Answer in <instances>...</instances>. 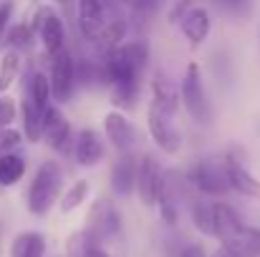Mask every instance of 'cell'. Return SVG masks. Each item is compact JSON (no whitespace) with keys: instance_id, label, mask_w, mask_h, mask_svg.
I'll use <instances>...</instances> for the list:
<instances>
[{"instance_id":"11","label":"cell","mask_w":260,"mask_h":257,"mask_svg":"<svg viewBox=\"0 0 260 257\" xmlns=\"http://www.w3.org/2000/svg\"><path fill=\"white\" fill-rule=\"evenodd\" d=\"M104 131H106V139L111 141V146L121 154H129L132 146H134V139H137V131L132 126V121H126L124 114L119 111H109L104 116Z\"/></svg>"},{"instance_id":"2","label":"cell","mask_w":260,"mask_h":257,"mask_svg":"<svg viewBox=\"0 0 260 257\" xmlns=\"http://www.w3.org/2000/svg\"><path fill=\"white\" fill-rule=\"evenodd\" d=\"M61 181H63V174H61V167L56 162H46V164L38 167L30 187H28V209L36 217L48 214V209L58 202Z\"/></svg>"},{"instance_id":"32","label":"cell","mask_w":260,"mask_h":257,"mask_svg":"<svg viewBox=\"0 0 260 257\" xmlns=\"http://www.w3.org/2000/svg\"><path fill=\"white\" fill-rule=\"evenodd\" d=\"M20 139H23V134L20 131H15V129H3V134H0V157H5V154H13V149L20 144Z\"/></svg>"},{"instance_id":"5","label":"cell","mask_w":260,"mask_h":257,"mask_svg":"<svg viewBox=\"0 0 260 257\" xmlns=\"http://www.w3.org/2000/svg\"><path fill=\"white\" fill-rule=\"evenodd\" d=\"M192 179H194L197 189L210 194V197L225 194L228 189H233V184H230V159H202L192 171Z\"/></svg>"},{"instance_id":"44","label":"cell","mask_w":260,"mask_h":257,"mask_svg":"<svg viewBox=\"0 0 260 257\" xmlns=\"http://www.w3.org/2000/svg\"><path fill=\"white\" fill-rule=\"evenodd\" d=\"M33 3H36V0H33Z\"/></svg>"},{"instance_id":"15","label":"cell","mask_w":260,"mask_h":257,"mask_svg":"<svg viewBox=\"0 0 260 257\" xmlns=\"http://www.w3.org/2000/svg\"><path fill=\"white\" fill-rule=\"evenodd\" d=\"M74 154H76V162L81 167H96L104 157V146H101V139L93 129H84L79 131L76 136V144H74Z\"/></svg>"},{"instance_id":"21","label":"cell","mask_w":260,"mask_h":257,"mask_svg":"<svg viewBox=\"0 0 260 257\" xmlns=\"http://www.w3.org/2000/svg\"><path fill=\"white\" fill-rule=\"evenodd\" d=\"M46 255V237L41 232H20L13 245L10 257H43Z\"/></svg>"},{"instance_id":"7","label":"cell","mask_w":260,"mask_h":257,"mask_svg":"<svg viewBox=\"0 0 260 257\" xmlns=\"http://www.w3.org/2000/svg\"><path fill=\"white\" fill-rule=\"evenodd\" d=\"M147 126H149V134H152V141H157V146L167 154H177L179 152V134L172 126V114L165 111L157 101L149 103V111H147Z\"/></svg>"},{"instance_id":"23","label":"cell","mask_w":260,"mask_h":257,"mask_svg":"<svg viewBox=\"0 0 260 257\" xmlns=\"http://www.w3.org/2000/svg\"><path fill=\"white\" fill-rule=\"evenodd\" d=\"M124 33H126L124 23H119V20H106L104 28L99 30V35L93 38V46H99L104 53H111V51H116L119 46H124V43H121V41H124Z\"/></svg>"},{"instance_id":"25","label":"cell","mask_w":260,"mask_h":257,"mask_svg":"<svg viewBox=\"0 0 260 257\" xmlns=\"http://www.w3.org/2000/svg\"><path fill=\"white\" fill-rule=\"evenodd\" d=\"M25 174V162L18 154H5L0 157V184L3 187H13L23 179Z\"/></svg>"},{"instance_id":"41","label":"cell","mask_w":260,"mask_h":257,"mask_svg":"<svg viewBox=\"0 0 260 257\" xmlns=\"http://www.w3.org/2000/svg\"><path fill=\"white\" fill-rule=\"evenodd\" d=\"M58 3H66V0H58Z\"/></svg>"},{"instance_id":"22","label":"cell","mask_w":260,"mask_h":257,"mask_svg":"<svg viewBox=\"0 0 260 257\" xmlns=\"http://www.w3.org/2000/svg\"><path fill=\"white\" fill-rule=\"evenodd\" d=\"M152 91H154V101H157L165 111H170V114L177 111V106H179V93H182V91H179L165 74H157V76H154Z\"/></svg>"},{"instance_id":"36","label":"cell","mask_w":260,"mask_h":257,"mask_svg":"<svg viewBox=\"0 0 260 257\" xmlns=\"http://www.w3.org/2000/svg\"><path fill=\"white\" fill-rule=\"evenodd\" d=\"M187 10H189V0H174V8L170 10V20H172V23H179V20L187 15Z\"/></svg>"},{"instance_id":"42","label":"cell","mask_w":260,"mask_h":257,"mask_svg":"<svg viewBox=\"0 0 260 257\" xmlns=\"http://www.w3.org/2000/svg\"><path fill=\"white\" fill-rule=\"evenodd\" d=\"M258 38H260V30H258Z\"/></svg>"},{"instance_id":"37","label":"cell","mask_w":260,"mask_h":257,"mask_svg":"<svg viewBox=\"0 0 260 257\" xmlns=\"http://www.w3.org/2000/svg\"><path fill=\"white\" fill-rule=\"evenodd\" d=\"M179 257H205V250H202V245H187Z\"/></svg>"},{"instance_id":"27","label":"cell","mask_w":260,"mask_h":257,"mask_svg":"<svg viewBox=\"0 0 260 257\" xmlns=\"http://www.w3.org/2000/svg\"><path fill=\"white\" fill-rule=\"evenodd\" d=\"M192 222L194 227L202 232V235H210L215 232V214H212V202H197L192 207Z\"/></svg>"},{"instance_id":"3","label":"cell","mask_w":260,"mask_h":257,"mask_svg":"<svg viewBox=\"0 0 260 257\" xmlns=\"http://www.w3.org/2000/svg\"><path fill=\"white\" fill-rule=\"evenodd\" d=\"M137 194H139V202L144 207H157L162 202V197L167 194V179H165L162 164L152 154H144L139 159V167H137Z\"/></svg>"},{"instance_id":"35","label":"cell","mask_w":260,"mask_h":257,"mask_svg":"<svg viewBox=\"0 0 260 257\" xmlns=\"http://www.w3.org/2000/svg\"><path fill=\"white\" fill-rule=\"evenodd\" d=\"M10 13H13V3L10 0H5L3 5H0V38L8 33V23H10Z\"/></svg>"},{"instance_id":"10","label":"cell","mask_w":260,"mask_h":257,"mask_svg":"<svg viewBox=\"0 0 260 257\" xmlns=\"http://www.w3.org/2000/svg\"><path fill=\"white\" fill-rule=\"evenodd\" d=\"M36 28H38V35H41V43L46 48V53L56 56L63 51V43H66V30H63V20L51 10V8H41L38 15H36Z\"/></svg>"},{"instance_id":"33","label":"cell","mask_w":260,"mask_h":257,"mask_svg":"<svg viewBox=\"0 0 260 257\" xmlns=\"http://www.w3.org/2000/svg\"><path fill=\"white\" fill-rule=\"evenodd\" d=\"M170 0H134V13L137 15H142V18H152L159 8H165Z\"/></svg>"},{"instance_id":"34","label":"cell","mask_w":260,"mask_h":257,"mask_svg":"<svg viewBox=\"0 0 260 257\" xmlns=\"http://www.w3.org/2000/svg\"><path fill=\"white\" fill-rule=\"evenodd\" d=\"M159 212H162V219L167 222V225H174L177 222V209H174V204L167 199V194L162 197V202H159Z\"/></svg>"},{"instance_id":"14","label":"cell","mask_w":260,"mask_h":257,"mask_svg":"<svg viewBox=\"0 0 260 257\" xmlns=\"http://www.w3.org/2000/svg\"><path fill=\"white\" fill-rule=\"evenodd\" d=\"M137 167H139V162H134L132 154H124L114 164V169H111V189L119 197H129L137 189Z\"/></svg>"},{"instance_id":"30","label":"cell","mask_w":260,"mask_h":257,"mask_svg":"<svg viewBox=\"0 0 260 257\" xmlns=\"http://www.w3.org/2000/svg\"><path fill=\"white\" fill-rule=\"evenodd\" d=\"M114 103L121 108H132L137 101V81L134 84H114V93H111Z\"/></svg>"},{"instance_id":"43","label":"cell","mask_w":260,"mask_h":257,"mask_svg":"<svg viewBox=\"0 0 260 257\" xmlns=\"http://www.w3.org/2000/svg\"><path fill=\"white\" fill-rule=\"evenodd\" d=\"M0 134H3V129H0Z\"/></svg>"},{"instance_id":"1","label":"cell","mask_w":260,"mask_h":257,"mask_svg":"<svg viewBox=\"0 0 260 257\" xmlns=\"http://www.w3.org/2000/svg\"><path fill=\"white\" fill-rule=\"evenodd\" d=\"M149 61V46L144 41H132L119 46L111 53H104L106 81L114 84H134Z\"/></svg>"},{"instance_id":"39","label":"cell","mask_w":260,"mask_h":257,"mask_svg":"<svg viewBox=\"0 0 260 257\" xmlns=\"http://www.w3.org/2000/svg\"><path fill=\"white\" fill-rule=\"evenodd\" d=\"M220 3H225L228 8H243L248 0H220Z\"/></svg>"},{"instance_id":"38","label":"cell","mask_w":260,"mask_h":257,"mask_svg":"<svg viewBox=\"0 0 260 257\" xmlns=\"http://www.w3.org/2000/svg\"><path fill=\"white\" fill-rule=\"evenodd\" d=\"M210 257H235V255H233V252H230V250L222 245V247H217V250H215V252H212Z\"/></svg>"},{"instance_id":"31","label":"cell","mask_w":260,"mask_h":257,"mask_svg":"<svg viewBox=\"0 0 260 257\" xmlns=\"http://www.w3.org/2000/svg\"><path fill=\"white\" fill-rule=\"evenodd\" d=\"M18 116V106L10 96H0V129H8Z\"/></svg>"},{"instance_id":"19","label":"cell","mask_w":260,"mask_h":257,"mask_svg":"<svg viewBox=\"0 0 260 257\" xmlns=\"http://www.w3.org/2000/svg\"><path fill=\"white\" fill-rule=\"evenodd\" d=\"M20 116H23V134L30 144H38L43 139V111L33 103V98L28 96L20 106Z\"/></svg>"},{"instance_id":"20","label":"cell","mask_w":260,"mask_h":257,"mask_svg":"<svg viewBox=\"0 0 260 257\" xmlns=\"http://www.w3.org/2000/svg\"><path fill=\"white\" fill-rule=\"evenodd\" d=\"M230 184H233V189L238 194L260 202V181L243 164H238L235 159H230Z\"/></svg>"},{"instance_id":"28","label":"cell","mask_w":260,"mask_h":257,"mask_svg":"<svg viewBox=\"0 0 260 257\" xmlns=\"http://www.w3.org/2000/svg\"><path fill=\"white\" fill-rule=\"evenodd\" d=\"M18 68H20L18 53H15V51H8V53L0 58V93H5V91L13 86L15 76H18Z\"/></svg>"},{"instance_id":"13","label":"cell","mask_w":260,"mask_h":257,"mask_svg":"<svg viewBox=\"0 0 260 257\" xmlns=\"http://www.w3.org/2000/svg\"><path fill=\"white\" fill-rule=\"evenodd\" d=\"M79 28L81 35L93 43L99 30L104 28V0H79Z\"/></svg>"},{"instance_id":"29","label":"cell","mask_w":260,"mask_h":257,"mask_svg":"<svg viewBox=\"0 0 260 257\" xmlns=\"http://www.w3.org/2000/svg\"><path fill=\"white\" fill-rule=\"evenodd\" d=\"M33 41V28L25 25V23H18V25H10L8 33H5V43L13 48V51H20V48H28Z\"/></svg>"},{"instance_id":"16","label":"cell","mask_w":260,"mask_h":257,"mask_svg":"<svg viewBox=\"0 0 260 257\" xmlns=\"http://www.w3.org/2000/svg\"><path fill=\"white\" fill-rule=\"evenodd\" d=\"M212 214H215V232H212V237H217L220 242H228L233 235L240 232L243 222H240L238 212H235L230 204H225V202H212Z\"/></svg>"},{"instance_id":"40","label":"cell","mask_w":260,"mask_h":257,"mask_svg":"<svg viewBox=\"0 0 260 257\" xmlns=\"http://www.w3.org/2000/svg\"><path fill=\"white\" fill-rule=\"evenodd\" d=\"M121 3H129V5H134V0H121Z\"/></svg>"},{"instance_id":"24","label":"cell","mask_w":260,"mask_h":257,"mask_svg":"<svg viewBox=\"0 0 260 257\" xmlns=\"http://www.w3.org/2000/svg\"><path fill=\"white\" fill-rule=\"evenodd\" d=\"M88 192H91V184H88L86 179H79V181H74L66 192H63V197H61V202H58V209L63 212V214H69V212H74V209H79L84 202H86Z\"/></svg>"},{"instance_id":"12","label":"cell","mask_w":260,"mask_h":257,"mask_svg":"<svg viewBox=\"0 0 260 257\" xmlns=\"http://www.w3.org/2000/svg\"><path fill=\"white\" fill-rule=\"evenodd\" d=\"M179 28L184 33V38L192 43V46H200L207 41L210 30H212V20H210V13L205 8H189L187 15L179 20Z\"/></svg>"},{"instance_id":"8","label":"cell","mask_w":260,"mask_h":257,"mask_svg":"<svg viewBox=\"0 0 260 257\" xmlns=\"http://www.w3.org/2000/svg\"><path fill=\"white\" fill-rule=\"evenodd\" d=\"M51 88H53V98L58 103H66L74 93V86L79 81V74H76V61L71 58V53L63 48L61 53L53 56V63H51Z\"/></svg>"},{"instance_id":"26","label":"cell","mask_w":260,"mask_h":257,"mask_svg":"<svg viewBox=\"0 0 260 257\" xmlns=\"http://www.w3.org/2000/svg\"><path fill=\"white\" fill-rule=\"evenodd\" d=\"M28 96L33 98V103L46 111L51 106V98H53V88H51V79H46V74H33L30 86H28Z\"/></svg>"},{"instance_id":"9","label":"cell","mask_w":260,"mask_h":257,"mask_svg":"<svg viewBox=\"0 0 260 257\" xmlns=\"http://www.w3.org/2000/svg\"><path fill=\"white\" fill-rule=\"evenodd\" d=\"M43 139L58 154H66L71 149V124L56 106H48L43 111Z\"/></svg>"},{"instance_id":"6","label":"cell","mask_w":260,"mask_h":257,"mask_svg":"<svg viewBox=\"0 0 260 257\" xmlns=\"http://www.w3.org/2000/svg\"><path fill=\"white\" fill-rule=\"evenodd\" d=\"M86 230L99 240H111L121 232V217H119V209L114 207L111 199H96L88 209V222Z\"/></svg>"},{"instance_id":"18","label":"cell","mask_w":260,"mask_h":257,"mask_svg":"<svg viewBox=\"0 0 260 257\" xmlns=\"http://www.w3.org/2000/svg\"><path fill=\"white\" fill-rule=\"evenodd\" d=\"M66 257H106V252L88 230H81L66 240Z\"/></svg>"},{"instance_id":"4","label":"cell","mask_w":260,"mask_h":257,"mask_svg":"<svg viewBox=\"0 0 260 257\" xmlns=\"http://www.w3.org/2000/svg\"><path fill=\"white\" fill-rule=\"evenodd\" d=\"M182 103L197 124H202V126L210 124V103H207V93H205L202 74H200L197 63H189L187 74L182 79Z\"/></svg>"},{"instance_id":"17","label":"cell","mask_w":260,"mask_h":257,"mask_svg":"<svg viewBox=\"0 0 260 257\" xmlns=\"http://www.w3.org/2000/svg\"><path fill=\"white\" fill-rule=\"evenodd\" d=\"M235 257H258L260 255V230L258 227H240L238 235H233L228 242H222Z\"/></svg>"}]
</instances>
